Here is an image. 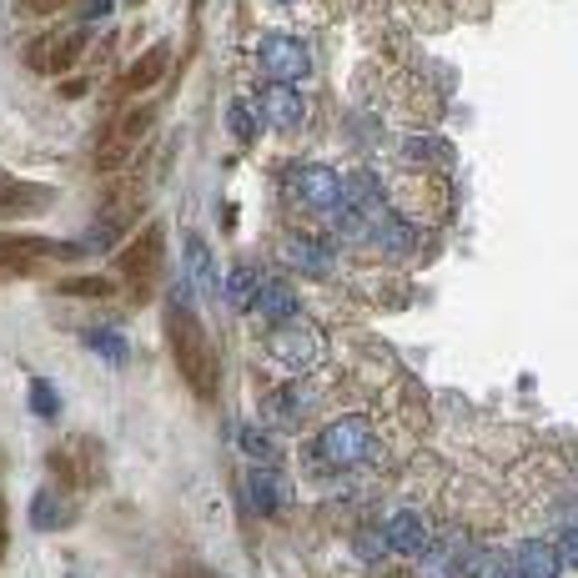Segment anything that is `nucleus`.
<instances>
[{
  "mask_svg": "<svg viewBox=\"0 0 578 578\" xmlns=\"http://www.w3.org/2000/svg\"><path fill=\"white\" fill-rule=\"evenodd\" d=\"M166 342H172L176 372L186 378V388H192L202 403H211V398H217V352H211V342H207L202 317L192 312L186 287H172V292H166Z\"/></svg>",
  "mask_w": 578,
  "mask_h": 578,
  "instance_id": "f257e3e1",
  "label": "nucleus"
},
{
  "mask_svg": "<svg viewBox=\"0 0 578 578\" xmlns=\"http://www.w3.org/2000/svg\"><path fill=\"white\" fill-rule=\"evenodd\" d=\"M312 458L328 463V468H368V463L382 458V447L368 417H338V423H328L317 433Z\"/></svg>",
  "mask_w": 578,
  "mask_h": 578,
  "instance_id": "f03ea898",
  "label": "nucleus"
},
{
  "mask_svg": "<svg viewBox=\"0 0 578 578\" xmlns=\"http://www.w3.org/2000/svg\"><path fill=\"white\" fill-rule=\"evenodd\" d=\"M162 251H166V231L162 227H146L136 241H126V247L116 251V277L121 287L142 302V297L156 292V277H162Z\"/></svg>",
  "mask_w": 578,
  "mask_h": 578,
  "instance_id": "7ed1b4c3",
  "label": "nucleus"
},
{
  "mask_svg": "<svg viewBox=\"0 0 578 578\" xmlns=\"http://www.w3.org/2000/svg\"><path fill=\"white\" fill-rule=\"evenodd\" d=\"M152 126H156V106H132V111H126V116H121L116 126L101 136V152H96L101 172H106V176L126 172V162L142 152V142L152 136Z\"/></svg>",
  "mask_w": 578,
  "mask_h": 578,
  "instance_id": "20e7f679",
  "label": "nucleus"
},
{
  "mask_svg": "<svg viewBox=\"0 0 578 578\" xmlns=\"http://www.w3.org/2000/svg\"><path fill=\"white\" fill-rule=\"evenodd\" d=\"M86 41H91L86 25H71V31H45L41 41L25 45V66L41 71V76H66L81 55H86Z\"/></svg>",
  "mask_w": 578,
  "mask_h": 578,
  "instance_id": "39448f33",
  "label": "nucleus"
},
{
  "mask_svg": "<svg viewBox=\"0 0 578 578\" xmlns=\"http://www.w3.org/2000/svg\"><path fill=\"white\" fill-rule=\"evenodd\" d=\"M267 352H272V362H282L287 372H307V368L322 362V328L292 317V322H282V328H272Z\"/></svg>",
  "mask_w": 578,
  "mask_h": 578,
  "instance_id": "423d86ee",
  "label": "nucleus"
},
{
  "mask_svg": "<svg viewBox=\"0 0 578 578\" xmlns=\"http://www.w3.org/2000/svg\"><path fill=\"white\" fill-rule=\"evenodd\" d=\"M257 66H262L272 81H282V86H297V81L312 71V51H307V41L277 31V35H262V45H257Z\"/></svg>",
  "mask_w": 578,
  "mask_h": 578,
  "instance_id": "0eeeda50",
  "label": "nucleus"
},
{
  "mask_svg": "<svg viewBox=\"0 0 578 578\" xmlns=\"http://www.w3.org/2000/svg\"><path fill=\"white\" fill-rule=\"evenodd\" d=\"M241 493H247V508H251V513L277 518V513H287V503H292V478H287L277 463H267V468H251V473H247Z\"/></svg>",
  "mask_w": 578,
  "mask_h": 578,
  "instance_id": "6e6552de",
  "label": "nucleus"
},
{
  "mask_svg": "<svg viewBox=\"0 0 578 578\" xmlns=\"http://www.w3.org/2000/svg\"><path fill=\"white\" fill-rule=\"evenodd\" d=\"M292 186H297V197L312 211H322V217H338L342 211V176L332 166H297Z\"/></svg>",
  "mask_w": 578,
  "mask_h": 578,
  "instance_id": "1a4fd4ad",
  "label": "nucleus"
},
{
  "mask_svg": "<svg viewBox=\"0 0 578 578\" xmlns=\"http://www.w3.org/2000/svg\"><path fill=\"white\" fill-rule=\"evenodd\" d=\"M257 116H262L272 132L287 136V132H297V126L307 121V101H302V91H297V86H282V81H272V86L257 96Z\"/></svg>",
  "mask_w": 578,
  "mask_h": 578,
  "instance_id": "9d476101",
  "label": "nucleus"
},
{
  "mask_svg": "<svg viewBox=\"0 0 578 578\" xmlns=\"http://www.w3.org/2000/svg\"><path fill=\"white\" fill-rule=\"evenodd\" d=\"M55 202V186H41V182H21V176H0V221H21V217H35Z\"/></svg>",
  "mask_w": 578,
  "mask_h": 578,
  "instance_id": "9b49d317",
  "label": "nucleus"
},
{
  "mask_svg": "<svg viewBox=\"0 0 578 578\" xmlns=\"http://www.w3.org/2000/svg\"><path fill=\"white\" fill-rule=\"evenodd\" d=\"M282 262L302 277H328L332 272V241L307 237V231H287L282 237Z\"/></svg>",
  "mask_w": 578,
  "mask_h": 578,
  "instance_id": "f8f14e48",
  "label": "nucleus"
},
{
  "mask_svg": "<svg viewBox=\"0 0 578 578\" xmlns=\"http://www.w3.org/2000/svg\"><path fill=\"white\" fill-rule=\"evenodd\" d=\"M166 66H172V45L166 41L146 45L132 66L121 71V96H146V91H156L166 81Z\"/></svg>",
  "mask_w": 578,
  "mask_h": 578,
  "instance_id": "ddd939ff",
  "label": "nucleus"
},
{
  "mask_svg": "<svg viewBox=\"0 0 578 578\" xmlns=\"http://www.w3.org/2000/svg\"><path fill=\"white\" fill-rule=\"evenodd\" d=\"M382 538H388V554H403V558H423L427 548H433L423 513H413V508L393 513V518H388V528H382Z\"/></svg>",
  "mask_w": 578,
  "mask_h": 578,
  "instance_id": "4468645a",
  "label": "nucleus"
},
{
  "mask_svg": "<svg viewBox=\"0 0 578 578\" xmlns=\"http://www.w3.org/2000/svg\"><path fill=\"white\" fill-rule=\"evenodd\" d=\"M307 407H312V393H307L302 382H282V388H272V393L262 398V423L267 427H297L307 417Z\"/></svg>",
  "mask_w": 578,
  "mask_h": 578,
  "instance_id": "2eb2a0df",
  "label": "nucleus"
},
{
  "mask_svg": "<svg viewBox=\"0 0 578 578\" xmlns=\"http://www.w3.org/2000/svg\"><path fill=\"white\" fill-rule=\"evenodd\" d=\"M76 513H81L76 498H71L66 488H55V483L31 498V524L41 528V534H61V528H71L76 524Z\"/></svg>",
  "mask_w": 578,
  "mask_h": 578,
  "instance_id": "dca6fc26",
  "label": "nucleus"
},
{
  "mask_svg": "<svg viewBox=\"0 0 578 578\" xmlns=\"http://www.w3.org/2000/svg\"><path fill=\"white\" fill-rule=\"evenodd\" d=\"M251 312L262 317L267 328H282V322H292V317H297V292L287 282H262V292H257Z\"/></svg>",
  "mask_w": 578,
  "mask_h": 578,
  "instance_id": "f3484780",
  "label": "nucleus"
},
{
  "mask_svg": "<svg viewBox=\"0 0 578 578\" xmlns=\"http://www.w3.org/2000/svg\"><path fill=\"white\" fill-rule=\"evenodd\" d=\"M558 568H564V558L554 544H544V538L518 544V578H558Z\"/></svg>",
  "mask_w": 578,
  "mask_h": 578,
  "instance_id": "a211bd4d",
  "label": "nucleus"
},
{
  "mask_svg": "<svg viewBox=\"0 0 578 578\" xmlns=\"http://www.w3.org/2000/svg\"><path fill=\"white\" fill-rule=\"evenodd\" d=\"M186 277H192L197 292H207V287H211V251H207V241H202L197 231L186 237Z\"/></svg>",
  "mask_w": 578,
  "mask_h": 578,
  "instance_id": "6ab92c4d",
  "label": "nucleus"
},
{
  "mask_svg": "<svg viewBox=\"0 0 578 578\" xmlns=\"http://www.w3.org/2000/svg\"><path fill=\"white\" fill-rule=\"evenodd\" d=\"M86 348L101 352V358H106L111 368H126V358H132L126 338H121V332H111V328H91V332H86Z\"/></svg>",
  "mask_w": 578,
  "mask_h": 578,
  "instance_id": "aec40b11",
  "label": "nucleus"
},
{
  "mask_svg": "<svg viewBox=\"0 0 578 578\" xmlns=\"http://www.w3.org/2000/svg\"><path fill=\"white\" fill-rule=\"evenodd\" d=\"M237 447L247 453V458H257V468L277 463V437L262 433V427H241V433H237Z\"/></svg>",
  "mask_w": 578,
  "mask_h": 578,
  "instance_id": "412c9836",
  "label": "nucleus"
},
{
  "mask_svg": "<svg viewBox=\"0 0 578 578\" xmlns=\"http://www.w3.org/2000/svg\"><path fill=\"white\" fill-rule=\"evenodd\" d=\"M257 292H262V277L251 272V267H231V277H227V302H231V307H251V302H257Z\"/></svg>",
  "mask_w": 578,
  "mask_h": 578,
  "instance_id": "4be33fe9",
  "label": "nucleus"
},
{
  "mask_svg": "<svg viewBox=\"0 0 578 578\" xmlns=\"http://www.w3.org/2000/svg\"><path fill=\"white\" fill-rule=\"evenodd\" d=\"M116 277H71V282H61V292L66 297H86V302H96V297H111L116 292Z\"/></svg>",
  "mask_w": 578,
  "mask_h": 578,
  "instance_id": "5701e85b",
  "label": "nucleus"
},
{
  "mask_svg": "<svg viewBox=\"0 0 578 578\" xmlns=\"http://www.w3.org/2000/svg\"><path fill=\"white\" fill-rule=\"evenodd\" d=\"M31 413L45 417V423H55V417H61V393H55L45 378H31Z\"/></svg>",
  "mask_w": 578,
  "mask_h": 578,
  "instance_id": "b1692460",
  "label": "nucleus"
},
{
  "mask_svg": "<svg viewBox=\"0 0 578 578\" xmlns=\"http://www.w3.org/2000/svg\"><path fill=\"white\" fill-rule=\"evenodd\" d=\"M227 126H231V136H237L241 146H251V142H257V111H251L247 101H231Z\"/></svg>",
  "mask_w": 578,
  "mask_h": 578,
  "instance_id": "393cba45",
  "label": "nucleus"
},
{
  "mask_svg": "<svg viewBox=\"0 0 578 578\" xmlns=\"http://www.w3.org/2000/svg\"><path fill=\"white\" fill-rule=\"evenodd\" d=\"M71 0H16V11L21 16H35V21H51V16H61Z\"/></svg>",
  "mask_w": 578,
  "mask_h": 578,
  "instance_id": "a878e982",
  "label": "nucleus"
},
{
  "mask_svg": "<svg viewBox=\"0 0 578 578\" xmlns=\"http://www.w3.org/2000/svg\"><path fill=\"white\" fill-rule=\"evenodd\" d=\"M382 554H388V538H382V528H368V534H358V558L378 564Z\"/></svg>",
  "mask_w": 578,
  "mask_h": 578,
  "instance_id": "bb28decb",
  "label": "nucleus"
},
{
  "mask_svg": "<svg viewBox=\"0 0 578 578\" xmlns=\"http://www.w3.org/2000/svg\"><path fill=\"white\" fill-rule=\"evenodd\" d=\"M558 558H564L568 568H578V528H564V538H558Z\"/></svg>",
  "mask_w": 578,
  "mask_h": 578,
  "instance_id": "cd10ccee",
  "label": "nucleus"
},
{
  "mask_svg": "<svg viewBox=\"0 0 578 578\" xmlns=\"http://www.w3.org/2000/svg\"><path fill=\"white\" fill-rule=\"evenodd\" d=\"M403 156H413V162H427V156H443V146H437V142H417V136H413V142H403Z\"/></svg>",
  "mask_w": 578,
  "mask_h": 578,
  "instance_id": "c85d7f7f",
  "label": "nucleus"
},
{
  "mask_svg": "<svg viewBox=\"0 0 578 578\" xmlns=\"http://www.w3.org/2000/svg\"><path fill=\"white\" fill-rule=\"evenodd\" d=\"M6 548H11V513H6V493H0V564H6Z\"/></svg>",
  "mask_w": 578,
  "mask_h": 578,
  "instance_id": "c756f323",
  "label": "nucleus"
},
{
  "mask_svg": "<svg viewBox=\"0 0 578 578\" xmlns=\"http://www.w3.org/2000/svg\"><path fill=\"white\" fill-rule=\"evenodd\" d=\"M126 6H142V0H126Z\"/></svg>",
  "mask_w": 578,
  "mask_h": 578,
  "instance_id": "7c9ffc66",
  "label": "nucleus"
},
{
  "mask_svg": "<svg viewBox=\"0 0 578 578\" xmlns=\"http://www.w3.org/2000/svg\"><path fill=\"white\" fill-rule=\"evenodd\" d=\"M71 578H86V574H71Z\"/></svg>",
  "mask_w": 578,
  "mask_h": 578,
  "instance_id": "2f4dec72",
  "label": "nucleus"
},
{
  "mask_svg": "<svg viewBox=\"0 0 578 578\" xmlns=\"http://www.w3.org/2000/svg\"><path fill=\"white\" fill-rule=\"evenodd\" d=\"M277 6H287V0H277Z\"/></svg>",
  "mask_w": 578,
  "mask_h": 578,
  "instance_id": "473e14b6",
  "label": "nucleus"
}]
</instances>
